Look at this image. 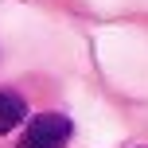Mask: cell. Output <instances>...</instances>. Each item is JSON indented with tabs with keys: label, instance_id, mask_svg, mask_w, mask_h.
<instances>
[{
	"label": "cell",
	"instance_id": "2",
	"mask_svg": "<svg viewBox=\"0 0 148 148\" xmlns=\"http://www.w3.org/2000/svg\"><path fill=\"white\" fill-rule=\"evenodd\" d=\"M27 117V105H23L20 94H12V90H0V136L12 133L20 121Z\"/></svg>",
	"mask_w": 148,
	"mask_h": 148
},
{
	"label": "cell",
	"instance_id": "1",
	"mask_svg": "<svg viewBox=\"0 0 148 148\" xmlns=\"http://www.w3.org/2000/svg\"><path fill=\"white\" fill-rule=\"evenodd\" d=\"M74 133L70 117H62V113H39V117L27 121V133H23L20 148H66Z\"/></svg>",
	"mask_w": 148,
	"mask_h": 148
}]
</instances>
